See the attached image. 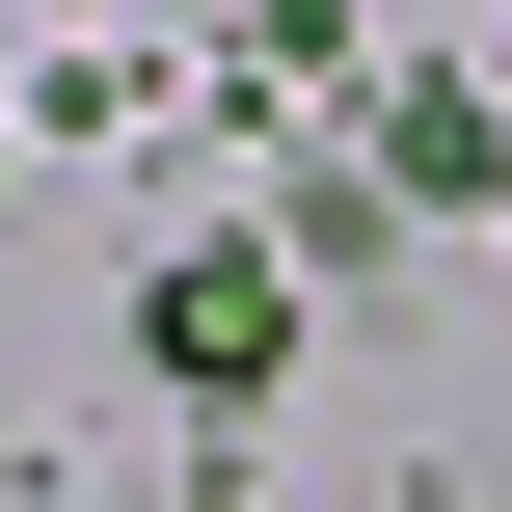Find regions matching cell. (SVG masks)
Returning <instances> with one entry per match:
<instances>
[{
  "mask_svg": "<svg viewBox=\"0 0 512 512\" xmlns=\"http://www.w3.org/2000/svg\"><path fill=\"white\" fill-rule=\"evenodd\" d=\"M270 351H297V297H270L243 243H162V270H135V378H162V405H270Z\"/></svg>",
  "mask_w": 512,
  "mask_h": 512,
  "instance_id": "1",
  "label": "cell"
}]
</instances>
